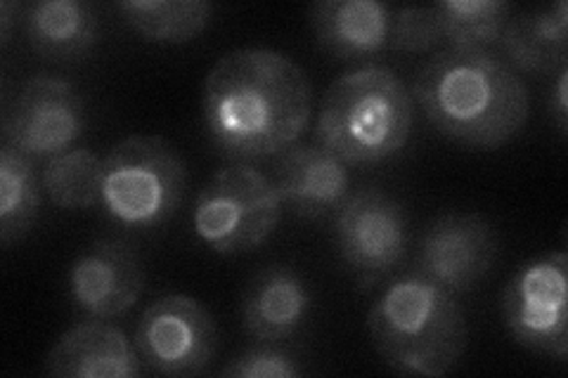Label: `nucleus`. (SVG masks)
I'll return each instance as SVG.
<instances>
[{
  "mask_svg": "<svg viewBox=\"0 0 568 378\" xmlns=\"http://www.w3.org/2000/svg\"><path fill=\"white\" fill-rule=\"evenodd\" d=\"M24 33L45 60H79L100 41V20L83 0H39L24 10Z\"/></svg>",
  "mask_w": 568,
  "mask_h": 378,
  "instance_id": "f3484780",
  "label": "nucleus"
},
{
  "mask_svg": "<svg viewBox=\"0 0 568 378\" xmlns=\"http://www.w3.org/2000/svg\"><path fill=\"white\" fill-rule=\"evenodd\" d=\"M85 131V106L79 90L64 79L39 74L24 81L3 121L6 145L31 161L52 159Z\"/></svg>",
  "mask_w": 568,
  "mask_h": 378,
  "instance_id": "9d476101",
  "label": "nucleus"
},
{
  "mask_svg": "<svg viewBox=\"0 0 568 378\" xmlns=\"http://www.w3.org/2000/svg\"><path fill=\"white\" fill-rule=\"evenodd\" d=\"M301 371L304 369L294 355L275 348V344H263L240 353L221 374L235 378H294Z\"/></svg>",
  "mask_w": 568,
  "mask_h": 378,
  "instance_id": "b1692460",
  "label": "nucleus"
},
{
  "mask_svg": "<svg viewBox=\"0 0 568 378\" xmlns=\"http://www.w3.org/2000/svg\"><path fill=\"white\" fill-rule=\"evenodd\" d=\"M443 43V33L434 8H400L394 14L388 48L400 52H429Z\"/></svg>",
  "mask_w": 568,
  "mask_h": 378,
  "instance_id": "5701e85b",
  "label": "nucleus"
},
{
  "mask_svg": "<svg viewBox=\"0 0 568 378\" xmlns=\"http://www.w3.org/2000/svg\"><path fill=\"white\" fill-rule=\"evenodd\" d=\"M43 185L33 161L10 145L0 150V244L10 248L27 237L41 211Z\"/></svg>",
  "mask_w": 568,
  "mask_h": 378,
  "instance_id": "aec40b11",
  "label": "nucleus"
},
{
  "mask_svg": "<svg viewBox=\"0 0 568 378\" xmlns=\"http://www.w3.org/2000/svg\"><path fill=\"white\" fill-rule=\"evenodd\" d=\"M273 185L282 206L304 221H317L344 206L351 194V177L346 164L329 154L325 147L296 145L275 156Z\"/></svg>",
  "mask_w": 568,
  "mask_h": 378,
  "instance_id": "ddd939ff",
  "label": "nucleus"
},
{
  "mask_svg": "<svg viewBox=\"0 0 568 378\" xmlns=\"http://www.w3.org/2000/svg\"><path fill=\"white\" fill-rule=\"evenodd\" d=\"M187 168L169 140L131 135L104 156L102 208L123 227L164 225L183 202Z\"/></svg>",
  "mask_w": 568,
  "mask_h": 378,
  "instance_id": "39448f33",
  "label": "nucleus"
},
{
  "mask_svg": "<svg viewBox=\"0 0 568 378\" xmlns=\"http://www.w3.org/2000/svg\"><path fill=\"white\" fill-rule=\"evenodd\" d=\"M413 100L438 133L469 147H500L528 121L530 98L521 76L481 48H446L426 60Z\"/></svg>",
  "mask_w": 568,
  "mask_h": 378,
  "instance_id": "f03ea898",
  "label": "nucleus"
},
{
  "mask_svg": "<svg viewBox=\"0 0 568 378\" xmlns=\"http://www.w3.org/2000/svg\"><path fill=\"white\" fill-rule=\"evenodd\" d=\"M202 114L213 147L248 164L296 145L313 114V85L284 52L240 48L211 67Z\"/></svg>",
  "mask_w": 568,
  "mask_h": 378,
  "instance_id": "f257e3e1",
  "label": "nucleus"
},
{
  "mask_svg": "<svg viewBox=\"0 0 568 378\" xmlns=\"http://www.w3.org/2000/svg\"><path fill=\"white\" fill-rule=\"evenodd\" d=\"M394 10L377 0H320L311 8L317 43L336 60H369L390 43Z\"/></svg>",
  "mask_w": 568,
  "mask_h": 378,
  "instance_id": "dca6fc26",
  "label": "nucleus"
},
{
  "mask_svg": "<svg viewBox=\"0 0 568 378\" xmlns=\"http://www.w3.org/2000/svg\"><path fill=\"white\" fill-rule=\"evenodd\" d=\"M311 308L313 296L306 279L287 265H271L246 286L242 324L261 344H282L304 329Z\"/></svg>",
  "mask_w": 568,
  "mask_h": 378,
  "instance_id": "2eb2a0df",
  "label": "nucleus"
},
{
  "mask_svg": "<svg viewBox=\"0 0 568 378\" xmlns=\"http://www.w3.org/2000/svg\"><path fill=\"white\" fill-rule=\"evenodd\" d=\"M500 256L495 227L474 213H448L426 227L419 242L417 273L453 296L481 284Z\"/></svg>",
  "mask_w": 568,
  "mask_h": 378,
  "instance_id": "9b49d317",
  "label": "nucleus"
},
{
  "mask_svg": "<svg viewBox=\"0 0 568 378\" xmlns=\"http://www.w3.org/2000/svg\"><path fill=\"white\" fill-rule=\"evenodd\" d=\"M507 64L526 74H552L566 67L568 55V6L566 0L509 17L500 35Z\"/></svg>",
  "mask_w": 568,
  "mask_h": 378,
  "instance_id": "a211bd4d",
  "label": "nucleus"
},
{
  "mask_svg": "<svg viewBox=\"0 0 568 378\" xmlns=\"http://www.w3.org/2000/svg\"><path fill=\"white\" fill-rule=\"evenodd\" d=\"M116 10L142 39L166 45L192 41L213 14V6L204 0H123Z\"/></svg>",
  "mask_w": 568,
  "mask_h": 378,
  "instance_id": "6ab92c4d",
  "label": "nucleus"
},
{
  "mask_svg": "<svg viewBox=\"0 0 568 378\" xmlns=\"http://www.w3.org/2000/svg\"><path fill=\"white\" fill-rule=\"evenodd\" d=\"M282 218V200L271 175L252 164L216 171L194 202L197 237L221 256L256 251L271 239Z\"/></svg>",
  "mask_w": 568,
  "mask_h": 378,
  "instance_id": "423d86ee",
  "label": "nucleus"
},
{
  "mask_svg": "<svg viewBox=\"0 0 568 378\" xmlns=\"http://www.w3.org/2000/svg\"><path fill=\"white\" fill-rule=\"evenodd\" d=\"M133 346L152 374L197 376L219 353V327L200 300L162 296L140 315Z\"/></svg>",
  "mask_w": 568,
  "mask_h": 378,
  "instance_id": "6e6552de",
  "label": "nucleus"
},
{
  "mask_svg": "<svg viewBox=\"0 0 568 378\" xmlns=\"http://www.w3.org/2000/svg\"><path fill=\"white\" fill-rule=\"evenodd\" d=\"M20 6L12 3V0H6L3 6H0V41L3 45L10 43V35H12V27L17 22V17H20Z\"/></svg>",
  "mask_w": 568,
  "mask_h": 378,
  "instance_id": "a878e982",
  "label": "nucleus"
},
{
  "mask_svg": "<svg viewBox=\"0 0 568 378\" xmlns=\"http://www.w3.org/2000/svg\"><path fill=\"white\" fill-rule=\"evenodd\" d=\"M415 100L388 67L365 64L336 79L320 104L315 142L346 166L396 156L410 140Z\"/></svg>",
  "mask_w": 568,
  "mask_h": 378,
  "instance_id": "20e7f679",
  "label": "nucleus"
},
{
  "mask_svg": "<svg viewBox=\"0 0 568 378\" xmlns=\"http://www.w3.org/2000/svg\"><path fill=\"white\" fill-rule=\"evenodd\" d=\"M443 41L450 48H481L500 41L511 17V6L505 0H443L432 6Z\"/></svg>",
  "mask_w": 568,
  "mask_h": 378,
  "instance_id": "4be33fe9",
  "label": "nucleus"
},
{
  "mask_svg": "<svg viewBox=\"0 0 568 378\" xmlns=\"http://www.w3.org/2000/svg\"><path fill=\"white\" fill-rule=\"evenodd\" d=\"M557 88L552 93V102H549V110H552L557 119V129L559 133H566L568 129V67H561L557 74Z\"/></svg>",
  "mask_w": 568,
  "mask_h": 378,
  "instance_id": "393cba45",
  "label": "nucleus"
},
{
  "mask_svg": "<svg viewBox=\"0 0 568 378\" xmlns=\"http://www.w3.org/2000/svg\"><path fill=\"white\" fill-rule=\"evenodd\" d=\"M503 319L526 350L568 357V256L564 251L524 263L503 292Z\"/></svg>",
  "mask_w": 568,
  "mask_h": 378,
  "instance_id": "0eeeda50",
  "label": "nucleus"
},
{
  "mask_svg": "<svg viewBox=\"0 0 568 378\" xmlns=\"http://www.w3.org/2000/svg\"><path fill=\"white\" fill-rule=\"evenodd\" d=\"M104 159L85 147H71L48 159L41 185L48 200L64 211H85L102 204Z\"/></svg>",
  "mask_w": 568,
  "mask_h": 378,
  "instance_id": "412c9836",
  "label": "nucleus"
},
{
  "mask_svg": "<svg viewBox=\"0 0 568 378\" xmlns=\"http://www.w3.org/2000/svg\"><path fill=\"white\" fill-rule=\"evenodd\" d=\"M67 286L71 303L88 319H116L140 300L145 269L133 246L100 239L71 263Z\"/></svg>",
  "mask_w": 568,
  "mask_h": 378,
  "instance_id": "f8f14e48",
  "label": "nucleus"
},
{
  "mask_svg": "<svg viewBox=\"0 0 568 378\" xmlns=\"http://www.w3.org/2000/svg\"><path fill=\"white\" fill-rule=\"evenodd\" d=\"M334 242L361 284L372 286L403 263L410 246V223L394 196L367 187L348 194L334 213Z\"/></svg>",
  "mask_w": 568,
  "mask_h": 378,
  "instance_id": "1a4fd4ad",
  "label": "nucleus"
},
{
  "mask_svg": "<svg viewBox=\"0 0 568 378\" xmlns=\"http://www.w3.org/2000/svg\"><path fill=\"white\" fill-rule=\"evenodd\" d=\"M142 369L129 336L106 319L74 324L45 357V371L60 378H135Z\"/></svg>",
  "mask_w": 568,
  "mask_h": 378,
  "instance_id": "4468645a",
  "label": "nucleus"
},
{
  "mask_svg": "<svg viewBox=\"0 0 568 378\" xmlns=\"http://www.w3.org/2000/svg\"><path fill=\"white\" fill-rule=\"evenodd\" d=\"M372 344L403 376L438 378L467 350V317L453 294L419 273L390 282L367 313Z\"/></svg>",
  "mask_w": 568,
  "mask_h": 378,
  "instance_id": "7ed1b4c3",
  "label": "nucleus"
}]
</instances>
